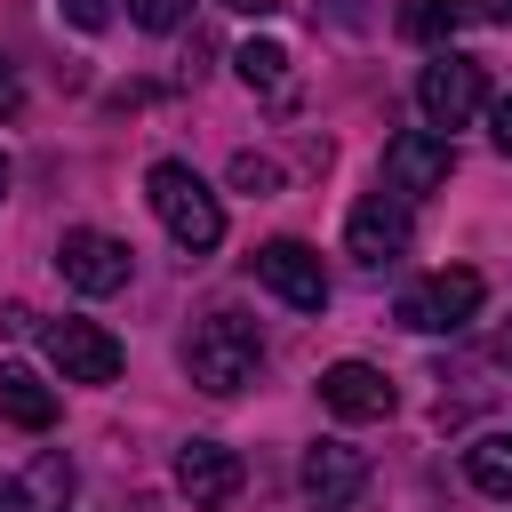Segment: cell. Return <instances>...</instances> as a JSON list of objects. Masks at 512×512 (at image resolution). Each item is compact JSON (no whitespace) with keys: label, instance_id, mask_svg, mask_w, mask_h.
<instances>
[{"label":"cell","instance_id":"8992f818","mask_svg":"<svg viewBox=\"0 0 512 512\" xmlns=\"http://www.w3.org/2000/svg\"><path fill=\"white\" fill-rule=\"evenodd\" d=\"M56 272H64V288H80V296H112V288H128L136 256H128V240H112V232L80 224V232H64V240H56Z\"/></svg>","mask_w":512,"mask_h":512},{"label":"cell","instance_id":"9c48e42d","mask_svg":"<svg viewBox=\"0 0 512 512\" xmlns=\"http://www.w3.org/2000/svg\"><path fill=\"white\" fill-rule=\"evenodd\" d=\"M256 280H264L280 304H296V312H320V304H328V272H320V256H312L304 240H264V248H256Z\"/></svg>","mask_w":512,"mask_h":512},{"label":"cell","instance_id":"e0dca14e","mask_svg":"<svg viewBox=\"0 0 512 512\" xmlns=\"http://www.w3.org/2000/svg\"><path fill=\"white\" fill-rule=\"evenodd\" d=\"M232 72H240L248 88H280V80H288V48H280V40H240Z\"/></svg>","mask_w":512,"mask_h":512},{"label":"cell","instance_id":"ac0fdd59","mask_svg":"<svg viewBox=\"0 0 512 512\" xmlns=\"http://www.w3.org/2000/svg\"><path fill=\"white\" fill-rule=\"evenodd\" d=\"M128 16H136L144 32H176V24L192 16V0H128Z\"/></svg>","mask_w":512,"mask_h":512},{"label":"cell","instance_id":"8fae6325","mask_svg":"<svg viewBox=\"0 0 512 512\" xmlns=\"http://www.w3.org/2000/svg\"><path fill=\"white\" fill-rule=\"evenodd\" d=\"M344 248H352L360 264H400V256H408V200L368 192V200L352 208V224H344Z\"/></svg>","mask_w":512,"mask_h":512},{"label":"cell","instance_id":"cb8c5ba5","mask_svg":"<svg viewBox=\"0 0 512 512\" xmlns=\"http://www.w3.org/2000/svg\"><path fill=\"white\" fill-rule=\"evenodd\" d=\"M8 184H16V168H8V152H0V200H8Z\"/></svg>","mask_w":512,"mask_h":512},{"label":"cell","instance_id":"7402d4cb","mask_svg":"<svg viewBox=\"0 0 512 512\" xmlns=\"http://www.w3.org/2000/svg\"><path fill=\"white\" fill-rule=\"evenodd\" d=\"M232 176H240V184H280V168H272V160H256V152H240V160H232Z\"/></svg>","mask_w":512,"mask_h":512},{"label":"cell","instance_id":"ba28073f","mask_svg":"<svg viewBox=\"0 0 512 512\" xmlns=\"http://www.w3.org/2000/svg\"><path fill=\"white\" fill-rule=\"evenodd\" d=\"M296 480H304V496H312L320 512H344V504L368 488V448H352V440H312L304 464H296Z\"/></svg>","mask_w":512,"mask_h":512},{"label":"cell","instance_id":"d4e9b609","mask_svg":"<svg viewBox=\"0 0 512 512\" xmlns=\"http://www.w3.org/2000/svg\"><path fill=\"white\" fill-rule=\"evenodd\" d=\"M488 16H496V24H512V0H488Z\"/></svg>","mask_w":512,"mask_h":512},{"label":"cell","instance_id":"30bf717a","mask_svg":"<svg viewBox=\"0 0 512 512\" xmlns=\"http://www.w3.org/2000/svg\"><path fill=\"white\" fill-rule=\"evenodd\" d=\"M320 400H328L344 424H384V416L400 408L392 376H384V368H368V360H336V368H320Z\"/></svg>","mask_w":512,"mask_h":512},{"label":"cell","instance_id":"3957f363","mask_svg":"<svg viewBox=\"0 0 512 512\" xmlns=\"http://www.w3.org/2000/svg\"><path fill=\"white\" fill-rule=\"evenodd\" d=\"M480 296H488V280H480L472 264H448V272H432L424 288L400 296V328H416V336H456V328L480 312Z\"/></svg>","mask_w":512,"mask_h":512},{"label":"cell","instance_id":"9a60e30c","mask_svg":"<svg viewBox=\"0 0 512 512\" xmlns=\"http://www.w3.org/2000/svg\"><path fill=\"white\" fill-rule=\"evenodd\" d=\"M464 472H472L480 496H504V504H512V432H480V440L464 448Z\"/></svg>","mask_w":512,"mask_h":512},{"label":"cell","instance_id":"4fadbf2b","mask_svg":"<svg viewBox=\"0 0 512 512\" xmlns=\"http://www.w3.org/2000/svg\"><path fill=\"white\" fill-rule=\"evenodd\" d=\"M72 488H80L72 456H64V448H40V456L24 464V480H8V504H0V512H64Z\"/></svg>","mask_w":512,"mask_h":512},{"label":"cell","instance_id":"2e32d148","mask_svg":"<svg viewBox=\"0 0 512 512\" xmlns=\"http://www.w3.org/2000/svg\"><path fill=\"white\" fill-rule=\"evenodd\" d=\"M400 24H408V40H432V48H440V40H456V32L472 24V0H408Z\"/></svg>","mask_w":512,"mask_h":512},{"label":"cell","instance_id":"484cf974","mask_svg":"<svg viewBox=\"0 0 512 512\" xmlns=\"http://www.w3.org/2000/svg\"><path fill=\"white\" fill-rule=\"evenodd\" d=\"M0 504H8V480H0Z\"/></svg>","mask_w":512,"mask_h":512},{"label":"cell","instance_id":"7c38bea8","mask_svg":"<svg viewBox=\"0 0 512 512\" xmlns=\"http://www.w3.org/2000/svg\"><path fill=\"white\" fill-rule=\"evenodd\" d=\"M240 480H248L240 448H224V440H184L176 448V488L192 504H224V496H240Z\"/></svg>","mask_w":512,"mask_h":512},{"label":"cell","instance_id":"277c9868","mask_svg":"<svg viewBox=\"0 0 512 512\" xmlns=\"http://www.w3.org/2000/svg\"><path fill=\"white\" fill-rule=\"evenodd\" d=\"M488 104V72L472 64V56H432L424 72H416V112H424V128H464L472 112Z\"/></svg>","mask_w":512,"mask_h":512},{"label":"cell","instance_id":"7a4b0ae2","mask_svg":"<svg viewBox=\"0 0 512 512\" xmlns=\"http://www.w3.org/2000/svg\"><path fill=\"white\" fill-rule=\"evenodd\" d=\"M256 360H264V344H256V328H248L240 312H208V320L184 336V368H192V384L216 392V400H232V392L256 376Z\"/></svg>","mask_w":512,"mask_h":512},{"label":"cell","instance_id":"52a82bcc","mask_svg":"<svg viewBox=\"0 0 512 512\" xmlns=\"http://www.w3.org/2000/svg\"><path fill=\"white\" fill-rule=\"evenodd\" d=\"M40 344L64 368V384H112L120 376V336H104L96 320H48Z\"/></svg>","mask_w":512,"mask_h":512},{"label":"cell","instance_id":"44dd1931","mask_svg":"<svg viewBox=\"0 0 512 512\" xmlns=\"http://www.w3.org/2000/svg\"><path fill=\"white\" fill-rule=\"evenodd\" d=\"M24 112V80H16V64L0 56V120H16Z\"/></svg>","mask_w":512,"mask_h":512},{"label":"cell","instance_id":"5b68a950","mask_svg":"<svg viewBox=\"0 0 512 512\" xmlns=\"http://www.w3.org/2000/svg\"><path fill=\"white\" fill-rule=\"evenodd\" d=\"M448 168H456V144H448L440 128H400V136L384 144V192H392V200H424V192H440Z\"/></svg>","mask_w":512,"mask_h":512},{"label":"cell","instance_id":"5bb4252c","mask_svg":"<svg viewBox=\"0 0 512 512\" xmlns=\"http://www.w3.org/2000/svg\"><path fill=\"white\" fill-rule=\"evenodd\" d=\"M0 408H8V424H24V432H48V424H56V392H48L32 368H8V376H0Z\"/></svg>","mask_w":512,"mask_h":512},{"label":"cell","instance_id":"ffe728a7","mask_svg":"<svg viewBox=\"0 0 512 512\" xmlns=\"http://www.w3.org/2000/svg\"><path fill=\"white\" fill-rule=\"evenodd\" d=\"M488 144L512 160V96H496V104H488Z\"/></svg>","mask_w":512,"mask_h":512},{"label":"cell","instance_id":"d6986e66","mask_svg":"<svg viewBox=\"0 0 512 512\" xmlns=\"http://www.w3.org/2000/svg\"><path fill=\"white\" fill-rule=\"evenodd\" d=\"M56 8H64L80 32H104V24H112V0H56Z\"/></svg>","mask_w":512,"mask_h":512},{"label":"cell","instance_id":"603a6c76","mask_svg":"<svg viewBox=\"0 0 512 512\" xmlns=\"http://www.w3.org/2000/svg\"><path fill=\"white\" fill-rule=\"evenodd\" d=\"M224 8H240V16H264V8H272V0H224Z\"/></svg>","mask_w":512,"mask_h":512},{"label":"cell","instance_id":"6da1fadb","mask_svg":"<svg viewBox=\"0 0 512 512\" xmlns=\"http://www.w3.org/2000/svg\"><path fill=\"white\" fill-rule=\"evenodd\" d=\"M144 200H152V216L168 224V240H176L184 256H208V248L224 240V200H216V192H208L184 160H152Z\"/></svg>","mask_w":512,"mask_h":512}]
</instances>
